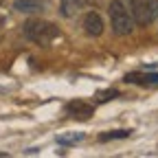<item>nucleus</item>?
I'll return each mask as SVG.
<instances>
[{
  "mask_svg": "<svg viewBox=\"0 0 158 158\" xmlns=\"http://www.w3.org/2000/svg\"><path fill=\"white\" fill-rule=\"evenodd\" d=\"M24 35L31 42L40 44V46H48L53 40L59 35V29L53 22H44V20H29L24 24Z\"/></svg>",
  "mask_w": 158,
  "mask_h": 158,
  "instance_id": "obj_1",
  "label": "nucleus"
},
{
  "mask_svg": "<svg viewBox=\"0 0 158 158\" xmlns=\"http://www.w3.org/2000/svg\"><path fill=\"white\" fill-rule=\"evenodd\" d=\"M108 13H110V22H112V31L116 35H127L132 31V20H130V13L125 9V5L121 0H112L110 7H108Z\"/></svg>",
  "mask_w": 158,
  "mask_h": 158,
  "instance_id": "obj_2",
  "label": "nucleus"
},
{
  "mask_svg": "<svg viewBox=\"0 0 158 158\" xmlns=\"http://www.w3.org/2000/svg\"><path fill=\"white\" fill-rule=\"evenodd\" d=\"M130 5H132V13L138 24H147L158 13V5H154V0H130Z\"/></svg>",
  "mask_w": 158,
  "mask_h": 158,
  "instance_id": "obj_3",
  "label": "nucleus"
},
{
  "mask_svg": "<svg viewBox=\"0 0 158 158\" xmlns=\"http://www.w3.org/2000/svg\"><path fill=\"white\" fill-rule=\"evenodd\" d=\"M84 29H86L88 35L99 37V35L103 33V20H101V15H99L97 11H90V13L84 18Z\"/></svg>",
  "mask_w": 158,
  "mask_h": 158,
  "instance_id": "obj_4",
  "label": "nucleus"
},
{
  "mask_svg": "<svg viewBox=\"0 0 158 158\" xmlns=\"http://www.w3.org/2000/svg\"><path fill=\"white\" fill-rule=\"evenodd\" d=\"M127 84H141V86H158V73H132L125 77Z\"/></svg>",
  "mask_w": 158,
  "mask_h": 158,
  "instance_id": "obj_5",
  "label": "nucleus"
},
{
  "mask_svg": "<svg viewBox=\"0 0 158 158\" xmlns=\"http://www.w3.org/2000/svg\"><path fill=\"white\" fill-rule=\"evenodd\" d=\"M66 110H68V114L79 116V118H90V114L94 112L92 106L86 103V101H70V103L66 106Z\"/></svg>",
  "mask_w": 158,
  "mask_h": 158,
  "instance_id": "obj_6",
  "label": "nucleus"
},
{
  "mask_svg": "<svg viewBox=\"0 0 158 158\" xmlns=\"http://www.w3.org/2000/svg\"><path fill=\"white\" fill-rule=\"evenodd\" d=\"M18 11H22V13H40V11H44V0H15V5H13Z\"/></svg>",
  "mask_w": 158,
  "mask_h": 158,
  "instance_id": "obj_7",
  "label": "nucleus"
},
{
  "mask_svg": "<svg viewBox=\"0 0 158 158\" xmlns=\"http://www.w3.org/2000/svg\"><path fill=\"white\" fill-rule=\"evenodd\" d=\"M86 7V0H62V15L73 18Z\"/></svg>",
  "mask_w": 158,
  "mask_h": 158,
  "instance_id": "obj_8",
  "label": "nucleus"
},
{
  "mask_svg": "<svg viewBox=\"0 0 158 158\" xmlns=\"http://www.w3.org/2000/svg\"><path fill=\"white\" fill-rule=\"evenodd\" d=\"M84 138V134H64V136H57V143L59 145H73V143H79Z\"/></svg>",
  "mask_w": 158,
  "mask_h": 158,
  "instance_id": "obj_9",
  "label": "nucleus"
},
{
  "mask_svg": "<svg viewBox=\"0 0 158 158\" xmlns=\"http://www.w3.org/2000/svg\"><path fill=\"white\" fill-rule=\"evenodd\" d=\"M132 132L130 130H116V132H108V134H101L99 138L101 141H112V138H127Z\"/></svg>",
  "mask_w": 158,
  "mask_h": 158,
  "instance_id": "obj_10",
  "label": "nucleus"
}]
</instances>
